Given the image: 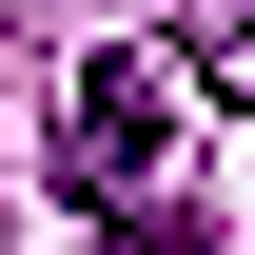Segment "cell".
Returning a JSON list of instances; mask_svg holds the SVG:
<instances>
[{"mask_svg": "<svg viewBox=\"0 0 255 255\" xmlns=\"http://www.w3.org/2000/svg\"><path fill=\"white\" fill-rule=\"evenodd\" d=\"M157 157H177V79L157 59H79L59 79V196L118 216V196H157Z\"/></svg>", "mask_w": 255, "mask_h": 255, "instance_id": "1", "label": "cell"}, {"mask_svg": "<svg viewBox=\"0 0 255 255\" xmlns=\"http://www.w3.org/2000/svg\"><path fill=\"white\" fill-rule=\"evenodd\" d=\"M177 59H196V79H236V98H255V0H216V20H196V39H177Z\"/></svg>", "mask_w": 255, "mask_h": 255, "instance_id": "2", "label": "cell"}]
</instances>
